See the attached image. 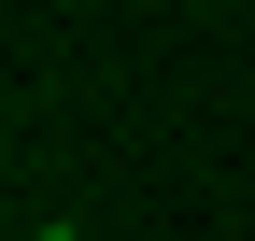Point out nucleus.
Wrapping results in <instances>:
<instances>
[{"label":"nucleus","instance_id":"nucleus-1","mask_svg":"<svg viewBox=\"0 0 255 241\" xmlns=\"http://www.w3.org/2000/svg\"><path fill=\"white\" fill-rule=\"evenodd\" d=\"M28 241H71V227H28Z\"/></svg>","mask_w":255,"mask_h":241}]
</instances>
